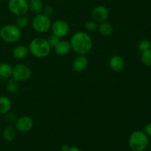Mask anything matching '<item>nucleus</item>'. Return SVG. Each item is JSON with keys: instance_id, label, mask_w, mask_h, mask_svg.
<instances>
[{"instance_id": "6", "label": "nucleus", "mask_w": 151, "mask_h": 151, "mask_svg": "<svg viewBox=\"0 0 151 151\" xmlns=\"http://www.w3.org/2000/svg\"><path fill=\"white\" fill-rule=\"evenodd\" d=\"M32 72L27 66L22 63L15 65L12 71V78L18 82L28 81L31 78Z\"/></svg>"}, {"instance_id": "10", "label": "nucleus", "mask_w": 151, "mask_h": 151, "mask_svg": "<svg viewBox=\"0 0 151 151\" xmlns=\"http://www.w3.org/2000/svg\"><path fill=\"white\" fill-rule=\"evenodd\" d=\"M109 16V10L106 7L103 5H99L94 7L91 11V18L92 20L97 23H101L107 20Z\"/></svg>"}, {"instance_id": "30", "label": "nucleus", "mask_w": 151, "mask_h": 151, "mask_svg": "<svg viewBox=\"0 0 151 151\" xmlns=\"http://www.w3.org/2000/svg\"><path fill=\"white\" fill-rule=\"evenodd\" d=\"M69 151H81V150L76 146H72V147H70Z\"/></svg>"}, {"instance_id": "3", "label": "nucleus", "mask_w": 151, "mask_h": 151, "mask_svg": "<svg viewBox=\"0 0 151 151\" xmlns=\"http://www.w3.org/2000/svg\"><path fill=\"white\" fill-rule=\"evenodd\" d=\"M128 145L133 151H144L149 145L148 137L144 131H135L130 135Z\"/></svg>"}, {"instance_id": "1", "label": "nucleus", "mask_w": 151, "mask_h": 151, "mask_svg": "<svg viewBox=\"0 0 151 151\" xmlns=\"http://www.w3.org/2000/svg\"><path fill=\"white\" fill-rule=\"evenodd\" d=\"M72 50L78 55H86L91 50L93 47V40L91 35L85 31H78L75 32L69 41Z\"/></svg>"}, {"instance_id": "8", "label": "nucleus", "mask_w": 151, "mask_h": 151, "mask_svg": "<svg viewBox=\"0 0 151 151\" xmlns=\"http://www.w3.org/2000/svg\"><path fill=\"white\" fill-rule=\"evenodd\" d=\"M51 29L52 34L57 35L59 38H63L68 35L70 27L66 21L63 19H58L52 23Z\"/></svg>"}, {"instance_id": "17", "label": "nucleus", "mask_w": 151, "mask_h": 151, "mask_svg": "<svg viewBox=\"0 0 151 151\" xmlns=\"http://www.w3.org/2000/svg\"><path fill=\"white\" fill-rule=\"evenodd\" d=\"M13 66L8 63H0V78L3 80H8L12 77Z\"/></svg>"}, {"instance_id": "5", "label": "nucleus", "mask_w": 151, "mask_h": 151, "mask_svg": "<svg viewBox=\"0 0 151 151\" xmlns=\"http://www.w3.org/2000/svg\"><path fill=\"white\" fill-rule=\"evenodd\" d=\"M31 23L34 30L39 33H45L51 29V19L44 13H38L35 15L32 18Z\"/></svg>"}, {"instance_id": "22", "label": "nucleus", "mask_w": 151, "mask_h": 151, "mask_svg": "<svg viewBox=\"0 0 151 151\" xmlns=\"http://www.w3.org/2000/svg\"><path fill=\"white\" fill-rule=\"evenodd\" d=\"M141 61L145 66H151V48L142 52Z\"/></svg>"}, {"instance_id": "13", "label": "nucleus", "mask_w": 151, "mask_h": 151, "mask_svg": "<svg viewBox=\"0 0 151 151\" xmlns=\"http://www.w3.org/2000/svg\"><path fill=\"white\" fill-rule=\"evenodd\" d=\"M55 52L57 55L60 56H64L69 54L72 50V47H71L70 42L68 41H61L54 47Z\"/></svg>"}, {"instance_id": "26", "label": "nucleus", "mask_w": 151, "mask_h": 151, "mask_svg": "<svg viewBox=\"0 0 151 151\" xmlns=\"http://www.w3.org/2000/svg\"><path fill=\"white\" fill-rule=\"evenodd\" d=\"M4 119H5V120L7 121V122H9V123L15 122L16 119H16V116L15 115V114L11 111L7 112V114H4Z\"/></svg>"}, {"instance_id": "28", "label": "nucleus", "mask_w": 151, "mask_h": 151, "mask_svg": "<svg viewBox=\"0 0 151 151\" xmlns=\"http://www.w3.org/2000/svg\"><path fill=\"white\" fill-rule=\"evenodd\" d=\"M144 132L147 135V137H151V122L147 124L144 128Z\"/></svg>"}, {"instance_id": "31", "label": "nucleus", "mask_w": 151, "mask_h": 151, "mask_svg": "<svg viewBox=\"0 0 151 151\" xmlns=\"http://www.w3.org/2000/svg\"><path fill=\"white\" fill-rule=\"evenodd\" d=\"M56 1H62V0H56Z\"/></svg>"}, {"instance_id": "15", "label": "nucleus", "mask_w": 151, "mask_h": 151, "mask_svg": "<svg viewBox=\"0 0 151 151\" xmlns=\"http://www.w3.org/2000/svg\"><path fill=\"white\" fill-rule=\"evenodd\" d=\"M97 29L103 36H110L114 32V27L110 22L105 21L99 24Z\"/></svg>"}, {"instance_id": "16", "label": "nucleus", "mask_w": 151, "mask_h": 151, "mask_svg": "<svg viewBox=\"0 0 151 151\" xmlns=\"http://www.w3.org/2000/svg\"><path fill=\"white\" fill-rule=\"evenodd\" d=\"M12 108V101L7 96H0V114L4 115L10 111Z\"/></svg>"}, {"instance_id": "14", "label": "nucleus", "mask_w": 151, "mask_h": 151, "mask_svg": "<svg viewBox=\"0 0 151 151\" xmlns=\"http://www.w3.org/2000/svg\"><path fill=\"white\" fill-rule=\"evenodd\" d=\"M29 49L24 45H19L13 50V56L16 60H23L27 56Z\"/></svg>"}, {"instance_id": "11", "label": "nucleus", "mask_w": 151, "mask_h": 151, "mask_svg": "<svg viewBox=\"0 0 151 151\" xmlns=\"http://www.w3.org/2000/svg\"><path fill=\"white\" fill-rule=\"evenodd\" d=\"M88 66V60L86 55H78V57L75 58L72 63V69L75 72L81 73L87 69Z\"/></svg>"}, {"instance_id": "2", "label": "nucleus", "mask_w": 151, "mask_h": 151, "mask_svg": "<svg viewBox=\"0 0 151 151\" xmlns=\"http://www.w3.org/2000/svg\"><path fill=\"white\" fill-rule=\"evenodd\" d=\"M28 49L29 52L35 58H44L50 54L52 47L47 39L41 37H37L30 41Z\"/></svg>"}, {"instance_id": "18", "label": "nucleus", "mask_w": 151, "mask_h": 151, "mask_svg": "<svg viewBox=\"0 0 151 151\" xmlns=\"http://www.w3.org/2000/svg\"><path fill=\"white\" fill-rule=\"evenodd\" d=\"M28 7H29V10H30L32 13L38 14L42 12L44 7H43V3L41 0H29Z\"/></svg>"}, {"instance_id": "25", "label": "nucleus", "mask_w": 151, "mask_h": 151, "mask_svg": "<svg viewBox=\"0 0 151 151\" xmlns=\"http://www.w3.org/2000/svg\"><path fill=\"white\" fill-rule=\"evenodd\" d=\"M48 41L49 44L50 45L51 47H55L60 41V38H59L57 35H54V34H52L51 35H50L48 38V39H47Z\"/></svg>"}, {"instance_id": "7", "label": "nucleus", "mask_w": 151, "mask_h": 151, "mask_svg": "<svg viewBox=\"0 0 151 151\" xmlns=\"http://www.w3.org/2000/svg\"><path fill=\"white\" fill-rule=\"evenodd\" d=\"M8 9L10 13L16 16L25 15L29 10L27 0H9Z\"/></svg>"}, {"instance_id": "29", "label": "nucleus", "mask_w": 151, "mask_h": 151, "mask_svg": "<svg viewBox=\"0 0 151 151\" xmlns=\"http://www.w3.org/2000/svg\"><path fill=\"white\" fill-rule=\"evenodd\" d=\"M69 148H70V147H69V146L66 144H63V145L61 146V150L62 151H69Z\"/></svg>"}, {"instance_id": "4", "label": "nucleus", "mask_w": 151, "mask_h": 151, "mask_svg": "<svg viewBox=\"0 0 151 151\" xmlns=\"http://www.w3.org/2000/svg\"><path fill=\"white\" fill-rule=\"evenodd\" d=\"M22 29L16 24H5L0 29V38L4 42L14 44L22 38Z\"/></svg>"}, {"instance_id": "12", "label": "nucleus", "mask_w": 151, "mask_h": 151, "mask_svg": "<svg viewBox=\"0 0 151 151\" xmlns=\"http://www.w3.org/2000/svg\"><path fill=\"white\" fill-rule=\"evenodd\" d=\"M110 69L115 72H122L125 67V60L123 58L118 55H113L109 62Z\"/></svg>"}, {"instance_id": "20", "label": "nucleus", "mask_w": 151, "mask_h": 151, "mask_svg": "<svg viewBox=\"0 0 151 151\" xmlns=\"http://www.w3.org/2000/svg\"><path fill=\"white\" fill-rule=\"evenodd\" d=\"M7 90L10 94H16L19 90V82L13 78L9 80L7 83Z\"/></svg>"}, {"instance_id": "27", "label": "nucleus", "mask_w": 151, "mask_h": 151, "mask_svg": "<svg viewBox=\"0 0 151 151\" xmlns=\"http://www.w3.org/2000/svg\"><path fill=\"white\" fill-rule=\"evenodd\" d=\"M42 13H44V15L47 16H51L53 13V8L51 7L50 5H47L46 7H43V10H42Z\"/></svg>"}, {"instance_id": "19", "label": "nucleus", "mask_w": 151, "mask_h": 151, "mask_svg": "<svg viewBox=\"0 0 151 151\" xmlns=\"http://www.w3.org/2000/svg\"><path fill=\"white\" fill-rule=\"evenodd\" d=\"M2 137L5 141L11 142L16 137V128L13 126H7L4 129Z\"/></svg>"}, {"instance_id": "21", "label": "nucleus", "mask_w": 151, "mask_h": 151, "mask_svg": "<svg viewBox=\"0 0 151 151\" xmlns=\"http://www.w3.org/2000/svg\"><path fill=\"white\" fill-rule=\"evenodd\" d=\"M15 24L18 27L20 28L21 29H24V28H26L28 26V24H29V19L25 15L17 16V18L16 19V23H15Z\"/></svg>"}, {"instance_id": "24", "label": "nucleus", "mask_w": 151, "mask_h": 151, "mask_svg": "<svg viewBox=\"0 0 151 151\" xmlns=\"http://www.w3.org/2000/svg\"><path fill=\"white\" fill-rule=\"evenodd\" d=\"M138 48L140 51L143 52L145 50H149L151 48V43L149 40L143 39L139 42L138 45Z\"/></svg>"}, {"instance_id": "23", "label": "nucleus", "mask_w": 151, "mask_h": 151, "mask_svg": "<svg viewBox=\"0 0 151 151\" xmlns=\"http://www.w3.org/2000/svg\"><path fill=\"white\" fill-rule=\"evenodd\" d=\"M97 27H98V24L96 22H94V20H89L88 22H86L85 23V28L88 32H94L97 29Z\"/></svg>"}, {"instance_id": "9", "label": "nucleus", "mask_w": 151, "mask_h": 151, "mask_svg": "<svg viewBox=\"0 0 151 151\" xmlns=\"http://www.w3.org/2000/svg\"><path fill=\"white\" fill-rule=\"evenodd\" d=\"M33 119L28 116H22L15 122V128L21 132H28L33 128Z\"/></svg>"}]
</instances>
